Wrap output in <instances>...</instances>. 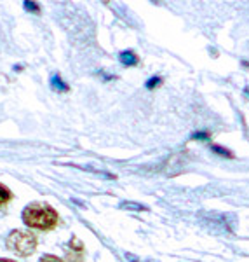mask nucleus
Here are the masks:
<instances>
[{
    "instance_id": "obj_1",
    "label": "nucleus",
    "mask_w": 249,
    "mask_h": 262,
    "mask_svg": "<svg viewBox=\"0 0 249 262\" xmlns=\"http://www.w3.org/2000/svg\"><path fill=\"white\" fill-rule=\"evenodd\" d=\"M23 221L27 226L33 227V229L51 231L58 226L60 217H58V213L54 212L49 205H44V203H32V205H28L27 208H24Z\"/></svg>"
},
{
    "instance_id": "obj_7",
    "label": "nucleus",
    "mask_w": 249,
    "mask_h": 262,
    "mask_svg": "<svg viewBox=\"0 0 249 262\" xmlns=\"http://www.w3.org/2000/svg\"><path fill=\"white\" fill-rule=\"evenodd\" d=\"M0 262H14V260H11V259H0Z\"/></svg>"
},
{
    "instance_id": "obj_2",
    "label": "nucleus",
    "mask_w": 249,
    "mask_h": 262,
    "mask_svg": "<svg viewBox=\"0 0 249 262\" xmlns=\"http://www.w3.org/2000/svg\"><path fill=\"white\" fill-rule=\"evenodd\" d=\"M7 248L11 252H14L16 255L27 257L30 253L35 252L37 248V238L35 234L28 231H12L7 236Z\"/></svg>"
},
{
    "instance_id": "obj_5",
    "label": "nucleus",
    "mask_w": 249,
    "mask_h": 262,
    "mask_svg": "<svg viewBox=\"0 0 249 262\" xmlns=\"http://www.w3.org/2000/svg\"><path fill=\"white\" fill-rule=\"evenodd\" d=\"M120 61L124 63V65H136L138 58H136V54H133V53H122Z\"/></svg>"
},
{
    "instance_id": "obj_3",
    "label": "nucleus",
    "mask_w": 249,
    "mask_h": 262,
    "mask_svg": "<svg viewBox=\"0 0 249 262\" xmlns=\"http://www.w3.org/2000/svg\"><path fill=\"white\" fill-rule=\"evenodd\" d=\"M66 262H82L84 260V245L79 238H71L66 247Z\"/></svg>"
},
{
    "instance_id": "obj_4",
    "label": "nucleus",
    "mask_w": 249,
    "mask_h": 262,
    "mask_svg": "<svg viewBox=\"0 0 249 262\" xmlns=\"http://www.w3.org/2000/svg\"><path fill=\"white\" fill-rule=\"evenodd\" d=\"M11 198H12V194H11L9 189H7L6 185L0 184V206H4L6 203H9Z\"/></svg>"
},
{
    "instance_id": "obj_6",
    "label": "nucleus",
    "mask_w": 249,
    "mask_h": 262,
    "mask_svg": "<svg viewBox=\"0 0 249 262\" xmlns=\"http://www.w3.org/2000/svg\"><path fill=\"white\" fill-rule=\"evenodd\" d=\"M39 262H63L61 259H58L56 255H44Z\"/></svg>"
}]
</instances>
